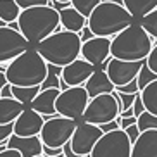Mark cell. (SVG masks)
<instances>
[{
  "instance_id": "cell-1",
  "label": "cell",
  "mask_w": 157,
  "mask_h": 157,
  "mask_svg": "<svg viewBox=\"0 0 157 157\" xmlns=\"http://www.w3.org/2000/svg\"><path fill=\"white\" fill-rule=\"evenodd\" d=\"M81 47L83 43L79 40L78 33H71L59 28V31L35 45V50L43 57L47 64L57 66L62 69L81 57Z\"/></svg>"
},
{
  "instance_id": "cell-2",
  "label": "cell",
  "mask_w": 157,
  "mask_h": 157,
  "mask_svg": "<svg viewBox=\"0 0 157 157\" xmlns=\"http://www.w3.org/2000/svg\"><path fill=\"white\" fill-rule=\"evenodd\" d=\"M47 73H48V64L35 48L26 50L23 56L9 62L5 67V78L9 85L21 88L42 86Z\"/></svg>"
},
{
  "instance_id": "cell-3",
  "label": "cell",
  "mask_w": 157,
  "mask_h": 157,
  "mask_svg": "<svg viewBox=\"0 0 157 157\" xmlns=\"http://www.w3.org/2000/svg\"><path fill=\"white\" fill-rule=\"evenodd\" d=\"M152 38L138 24H131L111 40V57L124 62H145L152 52Z\"/></svg>"
},
{
  "instance_id": "cell-4",
  "label": "cell",
  "mask_w": 157,
  "mask_h": 157,
  "mask_svg": "<svg viewBox=\"0 0 157 157\" xmlns=\"http://www.w3.org/2000/svg\"><path fill=\"white\" fill-rule=\"evenodd\" d=\"M19 33L23 35L28 43L38 45L45 38L59 31L60 28V16L50 5L47 7H33V9L21 10L17 19Z\"/></svg>"
},
{
  "instance_id": "cell-5",
  "label": "cell",
  "mask_w": 157,
  "mask_h": 157,
  "mask_svg": "<svg viewBox=\"0 0 157 157\" xmlns=\"http://www.w3.org/2000/svg\"><path fill=\"white\" fill-rule=\"evenodd\" d=\"M135 19L123 5L112 4V2H100L97 9L88 17V28L93 33V36L100 38H114L121 31H124L133 24Z\"/></svg>"
},
{
  "instance_id": "cell-6",
  "label": "cell",
  "mask_w": 157,
  "mask_h": 157,
  "mask_svg": "<svg viewBox=\"0 0 157 157\" xmlns=\"http://www.w3.org/2000/svg\"><path fill=\"white\" fill-rule=\"evenodd\" d=\"M121 107L117 104L114 93L109 95H98L95 98H90L88 107L83 114V123L93 126H104L107 123H112L119 117Z\"/></svg>"
},
{
  "instance_id": "cell-7",
  "label": "cell",
  "mask_w": 157,
  "mask_h": 157,
  "mask_svg": "<svg viewBox=\"0 0 157 157\" xmlns=\"http://www.w3.org/2000/svg\"><path fill=\"white\" fill-rule=\"evenodd\" d=\"M76 126H78L76 121L67 119V117H60V116L47 119L42 128V133H40V140H42L43 147L62 148L66 143L71 142Z\"/></svg>"
},
{
  "instance_id": "cell-8",
  "label": "cell",
  "mask_w": 157,
  "mask_h": 157,
  "mask_svg": "<svg viewBox=\"0 0 157 157\" xmlns=\"http://www.w3.org/2000/svg\"><path fill=\"white\" fill-rule=\"evenodd\" d=\"M88 102H90V97L85 86H73L60 92L56 102V111L60 117H67L78 123V119H83Z\"/></svg>"
},
{
  "instance_id": "cell-9",
  "label": "cell",
  "mask_w": 157,
  "mask_h": 157,
  "mask_svg": "<svg viewBox=\"0 0 157 157\" xmlns=\"http://www.w3.org/2000/svg\"><path fill=\"white\" fill-rule=\"evenodd\" d=\"M133 143L129 142L124 129L104 133L92 150L90 157H131Z\"/></svg>"
},
{
  "instance_id": "cell-10",
  "label": "cell",
  "mask_w": 157,
  "mask_h": 157,
  "mask_svg": "<svg viewBox=\"0 0 157 157\" xmlns=\"http://www.w3.org/2000/svg\"><path fill=\"white\" fill-rule=\"evenodd\" d=\"M29 48L31 47H29L28 40L17 29H12L9 26L0 28V66H7Z\"/></svg>"
},
{
  "instance_id": "cell-11",
  "label": "cell",
  "mask_w": 157,
  "mask_h": 157,
  "mask_svg": "<svg viewBox=\"0 0 157 157\" xmlns=\"http://www.w3.org/2000/svg\"><path fill=\"white\" fill-rule=\"evenodd\" d=\"M102 129L98 126L88 124V123H78L74 135L71 138V147H73L74 154L78 157H86L92 154V150L95 148L97 142L102 138Z\"/></svg>"
},
{
  "instance_id": "cell-12",
  "label": "cell",
  "mask_w": 157,
  "mask_h": 157,
  "mask_svg": "<svg viewBox=\"0 0 157 157\" xmlns=\"http://www.w3.org/2000/svg\"><path fill=\"white\" fill-rule=\"evenodd\" d=\"M143 62H124V60H117L109 57L105 62V73L111 79V83L116 88L129 85L131 81L138 78V73L142 69Z\"/></svg>"
},
{
  "instance_id": "cell-13",
  "label": "cell",
  "mask_w": 157,
  "mask_h": 157,
  "mask_svg": "<svg viewBox=\"0 0 157 157\" xmlns=\"http://www.w3.org/2000/svg\"><path fill=\"white\" fill-rule=\"evenodd\" d=\"M109 57H111V38L93 36L81 47V59L92 64L95 69L98 66L105 64Z\"/></svg>"
},
{
  "instance_id": "cell-14",
  "label": "cell",
  "mask_w": 157,
  "mask_h": 157,
  "mask_svg": "<svg viewBox=\"0 0 157 157\" xmlns=\"http://www.w3.org/2000/svg\"><path fill=\"white\" fill-rule=\"evenodd\" d=\"M93 73H95V67L79 57V59H76L74 62H71L69 66L62 67L60 79H62L69 88H73V86H85V83L90 79V76H92Z\"/></svg>"
},
{
  "instance_id": "cell-15",
  "label": "cell",
  "mask_w": 157,
  "mask_h": 157,
  "mask_svg": "<svg viewBox=\"0 0 157 157\" xmlns=\"http://www.w3.org/2000/svg\"><path fill=\"white\" fill-rule=\"evenodd\" d=\"M43 124H45V119H43L42 116L36 114V112L31 111V109H26V111L16 119V123H14V135L16 136H21V138L40 136Z\"/></svg>"
},
{
  "instance_id": "cell-16",
  "label": "cell",
  "mask_w": 157,
  "mask_h": 157,
  "mask_svg": "<svg viewBox=\"0 0 157 157\" xmlns=\"http://www.w3.org/2000/svg\"><path fill=\"white\" fill-rule=\"evenodd\" d=\"M60 95V90L59 88H50V90H42L38 93V97L33 100L31 104V111H35L36 114H40L43 119H50V117H56L57 111H56V102L57 97Z\"/></svg>"
},
{
  "instance_id": "cell-17",
  "label": "cell",
  "mask_w": 157,
  "mask_h": 157,
  "mask_svg": "<svg viewBox=\"0 0 157 157\" xmlns=\"http://www.w3.org/2000/svg\"><path fill=\"white\" fill-rule=\"evenodd\" d=\"M85 90H86L88 97L95 98L98 95H109V93L116 92V86L111 83V79L107 76L105 69H95V73L90 76L86 83H85Z\"/></svg>"
},
{
  "instance_id": "cell-18",
  "label": "cell",
  "mask_w": 157,
  "mask_h": 157,
  "mask_svg": "<svg viewBox=\"0 0 157 157\" xmlns=\"http://www.w3.org/2000/svg\"><path fill=\"white\" fill-rule=\"evenodd\" d=\"M7 148L17 150L23 157H38L43 155V143L40 136H31V138H21L12 135L7 142Z\"/></svg>"
},
{
  "instance_id": "cell-19",
  "label": "cell",
  "mask_w": 157,
  "mask_h": 157,
  "mask_svg": "<svg viewBox=\"0 0 157 157\" xmlns=\"http://www.w3.org/2000/svg\"><path fill=\"white\" fill-rule=\"evenodd\" d=\"M131 157H157V129L140 133L138 140L133 143Z\"/></svg>"
},
{
  "instance_id": "cell-20",
  "label": "cell",
  "mask_w": 157,
  "mask_h": 157,
  "mask_svg": "<svg viewBox=\"0 0 157 157\" xmlns=\"http://www.w3.org/2000/svg\"><path fill=\"white\" fill-rule=\"evenodd\" d=\"M28 107H24L16 98H0V124L9 126L14 124L16 119L23 114Z\"/></svg>"
},
{
  "instance_id": "cell-21",
  "label": "cell",
  "mask_w": 157,
  "mask_h": 157,
  "mask_svg": "<svg viewBox=\"0 0 157 157\" xmlns=\"http://www.w3.org/2000/svg\"><path fill=\"white\" fill-rule=\"evenodd\" d=\"M59 16H60V28L66 29V31L79 33L88 24V19L83 17L76 9H73V5L64 10H60Z\"/></svg>"
},
{
  "instance_id": "cell-22",
  "label": "cell",
  "mask_w": 157,
  "mask_h": 157,
  "mask_svg": "<svg viewBox=\"0 0 157 157\" xmlns=\"http://www.w3.org/2000/svg\"><path fill=\"white\" fill-rule=\"evenodd\" d=\"M123 7L128 10L133 19L142 21L145 16L157 9V0H123Z\"/></svg>"
},
{
  "instance_id": "cell-23",
  "label": "cell",
  "mask_w": 157,
  "mask_h": 157,
  "mask_svg": "<svg viewBox=\"0 0 157 157\" xmlns=\"http://www.w3.org/2000/svg\"><path fill=\"white\" fill-rule=\"evenodd\" d=\"M21 16V7L16 4V0H0V21H4L7 26L17 23Z\"/></svg>"
},
{
  "instance_id": "cell-24",
  "label": "cell",
  "mask_w": 157,
  "mask_h": 157,
  "mask_svg": "<svg viewBox=\"0 0 157 157\" xmlns=\"http://www.w3.org/2000/svg\"><path fill=\"white\" fill-rule=\"evenodd\" d=\"M140 97H142L145 111L152 116H157V79L143 88L140 92Z\"/></svg>"
},
{
  "instance_id": "cell-25",
  "label": "cell",
  "mask_w": 157,
  "mask_h": 157,
  "mask_svg": "<svg viewBox=\"0 0 157 157\" xmlns=\"http://www.w3.org/2000/svg\"><path fill=\"white\" fill-rule=\"evenodd\" d=\"M42 92L40 86H33V88H21V86H12V97L17 102H21L24 107H31L33 100L38 97V93Z\"/></svg>"
},
{
  "instance_id": "cell-26",
  "label": "cell",
  "mask_w": 157,
  "mask_h": 157,
  "mask_svg": "<svg viewBox=\"0 0 157 157\" xmlns=\"http://www.w3.org/2000/svg\"><path fill=\"white\" fill-rule=\"evenodd\" d=\"M60 74H62L60 67L48 64V73H47V78L42 83L40 90H50V88H59L60 90Z\"/></svg>"
},
{
  "instance_id": "cell-27",
  "label": "cell",
  "mask_w": 157,
  "mask_h": 157,
  "mask_svg": "<svg viewBox=\"0 0 157 157\" xmlns=\"http://www.w3.org/2000/svg\"><path fill=\"white\" fill-rule=\"evenodd\" d=\"M102 0H73L71 5H73V9H76L79 14L83 16V17H90L93 10L97 9V5L100 4Z\"/></svg>"
},
{
  "instance_id": "cell-28",
  "label": "cell",
  "mask_w": 157,
  "mask_h": 157,
  "mask_svg": "<svg viewBox=\"0 0 157 157\" xmlns=\"http://www.w3.org/2000/svg\"><path fill=\"white\" fill-rule=\"evenodd\" d=\"M140 26L147 31V35L152 38V40H157V9L152 10L148 16H145V17L140 21Z\"/></svg>"
},
{
  "instance_id": "cell-29",
  "label": "cell",
  "mask_w": 157,
  "mask_h": 157,
  "mask_svg": "<svg viewBox=\"0 0 157 157\" xmlns=\"http://www.w3.org/2000/svg\"><path fill=\"white\" fill-rule=\"evenodd\" d=\"M157 79V76L152 73V71L147 67V64L143 62V66H142V69H140V73H138V78H136V83H138V90L142 92L145 86H148V85L152 83V81H155Z\"/></svg>"
},
{
  "instance_id": "cell-30",
  "label": "cell",
  "mask_w": 157,
  "mask_h": 157,
  "mask_svg": "<svg viewBox=\"0 0 157 157\" xmlns=\"http://www.w3.org/2000/svg\"><path fill=\"white\" fill-rule=\"evenodd\" d=\"M136 126H138L140 133L150 131V129H157V116H152V114H148V112H143V114L138 117Z\"/></svg>"
},
{
  "instance_id": "cell-31",
  "label": "cell",
  "mask_w": 157,
  "mask_h": 157,
  "mask_svg": "<svg viewBox=\"0 0 157 157\" xmlns=\"http://www.w3.org/2000/svg\"><path fill=\"white\" fill-rule=\"evenodd\" d=\"M16 4L21 7V10H26L33 7H47L50 5V0H16Z\"/></svg>"
},
{
  "instance_id": "cell-32",
  "label": "cell",
  "mask_w": 157,
  "mask_h": 157,
  "mask_svg": "<svg viewBox=\"0 0 157 157\" xmlns=\"http://www.w3.org/2000/svg\"><path fill=\"white\" fill-rule=\"evenodd\" d=\"M145 64H147V67H148V69H150V71H152V73L157 76V42L154 43L152 52L148 54L147 60H145Z\"/></svg>"
},
{
  "instance_id": "cell-33",
  "label": "cell",
  "mask_w": 157,
  "mask_h": 157,
  "mask_svg": "<svg viewBox=\"0 0 157 157\" xmlns=\"http://www.w3.org/2000/svg\"><path fill=\"white\" fill-rule=\"evenodd\" d=\"M116 92L123 93V95H135V93H140V90H138V83H136V79H135V81H131L129 85L116 88Z\"/></svg>"
},
{
  "instance_id": "cell-34",
  "label": "cell",
  "mask_w": 157,
  "mask_h": 157,
  "mask_svg": "<svg viewBox=\"0 0 157 157\" xmlns=\"http://www.w3.org/2000/svg\"><path fill=\"white\" fill-rule=\"evenodd\" d=\"M12 135H14V124H9V126L0 124V143H7Z\"/></svg>"
},
{
  "instance_id": "cell-35",
  "label": "cell",
  "mask_w": 157,
  "mask_h": 157,
  "mask_svg": "<svg viewBox=\"0 0 157 157\" xmlns=\"http://www.w3.org/2000/svg\"><path fill=\"white\" fill-rule=\"evenodd\" d=\"M131 109H133V114H135V117H136V119H138L143 112H147V111H145V107H143V102H142L140 93L136 95V100H135V104H133V107H131Z\"/></svg>"
},
{
  "instance_id": "cell-36",
  "label": "cell",
  "mask_w": 157,
  "mask_h": 157,
  "mask_svg": "<svg viewBox=\"0 0 157 157\" xmlns=\"http://www.w3.org/2000/svg\"><path fill=\"white\" fill-rule=\"evenodd\" d=\"M124 133L128 135L129 142H131V143H135L136 140H138V136H140V129H138V126L135 124V126H129L128 129H124Z\"/></svg>"
},
{
  "instance_id": "cell-37",
  "label": "cell",
  "mask_w": 157,
  "mask_h": 157,
  "mask_svg": "<svg viewBox=\"0 0 157 157\" xmlns=\"http://www.w3.org/2000/svg\"><path fill=\"white\" fill-rule=\"evenodd\" d=\"M117 121H119L121 129H128L129 126H135L136 123H138L136 117H117Z\"/></svg>"
},
{
  "instance_id": "cell-38",
  "label": "cell",
  "mask_w": 157,
  "mask_h": 157,
  "mask_svg": "<svg viewBox=\"0 0 157 157\" xmlns=\"http://www.w3.org/2000/svg\"><path fill=\"white\" fill-rule=\"evenodd\" d=\"M98 128L102 129V133H111V131L121 129V126H119V121L116 119V121H112V123H107V124H104V126H98Z\"/></svg>"
},
{
  "instance_id": "cell-39",
  "label": "cell",
  "mask_w": 157,
  "mask_h": 157,
  "mask_svg": "<svg viewBox=\"0 0 157 157\" xmlns=\"http://www.w3.org/2000/svg\"><path fill=\"white\" fill-rule=\"evenodd\" d=\"M78 35H79V40H81V43H85V42H88V40H92V38H93V33L90 31V28H88V26H85V28L81 29Z\"/></svg>"
},
{
  "instance_id": "cell-40",
  "label": "cell",
  "mask_w": 157,
  "mask_h": 157,
  "mask_svg": "<svg viewBox=\"0 0 157 157\" xmlns=\"http://www.w3.org/2000/svg\"><path fill=\"white\" fill-rule=\"evenodd\" d=\"M62 154V148H48V147H43V155L45 157H56Z\"/></svg>"
},
{
  "instance_id": "cell-41",
  "label": "cell",
  "mask_w": 157,
  "mask_h": 157,
  "mask_svg": "<svg viewBox=\"0 0 157 157\" xmlns=\"http://www.w3.org/2000/svg\"><path fill=\"white\" fill-rule=\"evenodd\" d=\"M0 98H14L12 97V85H5L4 88H2V92H0Z\"/></svg>"
},
{
  "instance_id": "cell-42",
  "label": "cell",
  "mask_w": 157,
  "mask_h": 157,
  "mask_svg": "<svg viewBox=\"0 0 157 157\" xmlns=\"http://www.w3.org/2000/svg\"><path fill=\"white\" fill-rule=\"evenodd\" d=\"M5 67H7L5 64L0 66V92H2V88H4L5 85L9 83V81H7V78H5Z\"/></svg>"
},
{
  "instance_id": "cell-43",
  "label": "cell",
  "mask_w": 157,
  "mask_h": 157,
  "mask_svg": "<svg viewBox=\"0 0 157 157\" xmlns=\"http://www.w3.org/2000/svg\"><path fill=\"white\" fill-rule=\"evenodd\" d=\"M0 157H23V155L14 148H5L4 152H0Z\"/></svg>"
},
{
  "instance_id": "cell-44",
  "label": "cell",
  "mask_w": 157,
  "mask_h": 157,
  "mask_svg": "<svg viewBox=\"0 0 157 157\" xmlns=\"http://www.w3.org/2000/svg\"><path fill=\"white\" fill-rule=\"evenodd\" d=\"M62 154H64V157H78L76 154H74L73 147H71V142H69V143H66L64 147H62Z\"/></svg>"
},
{
  "instance_id": "cell-45",
  "label": "cell",
  "mask_w": 157,
  "mask_h": 157,
  "mask_svg": "<svg viewBox=\"0 0 157 157\" xmlns=\"http://www.w3.org/2000/svg\"><path fill=\"white\" fill-rule=\"evenodd\" d=\"M102 2H112V4H117V5H123V0H102Z\"/></svg>"
},
{
  "instance_id": "cell-46",
  "label": "cell",
  "mask_w": 157,
  "mask_h": 157,
  "mask_svg": "<svg viewBox=\"0 0 157 157\" xmlns=\"http://www.w3.org/2000/svg\"><path fill=\"white\" fill-rule=\"evenodd\" d=\"M54 2H60V4H71L73 0H54Z\"/></svg>"
},
{
  "instance_id": "cell-47",
  "label": "cell",
  "mask_w": 157,
  "mask_h": 157,
  "mask_svg": "<svg viewBox=\"0 0 157 157\" xmlns=\"http://www.w3.org/2000/svg\"><path fill=\"white\" fill-rule=\"evenodd\" d=\"M38 157H45V155H38Z\"/></svg>"
}]
</instances>
